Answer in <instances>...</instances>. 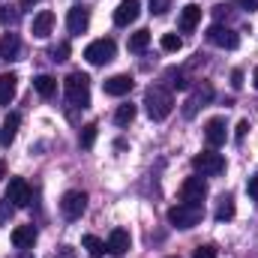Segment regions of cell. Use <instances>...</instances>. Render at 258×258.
I'll return each instance as SVG.
<instances>
[{
    "instance_id": "37",
    "label": "cell",
    "mask_w": 258,
    "mask_h": 258,
    "mask_svg": "<svg viewBox=\"0 0 258 258\" xmlns=\"http://www.w3.org/2000/svg\"><path fill=\"white\" fill-rule=\"evenodd\" d=\"M249 195H252V198L258 201V174L252 177V180H249Z\"/></svg>"
},
{
    "instance_id": "21",
    "label": "cell",
    "mask_w": 258,
    "mask_h": 258,
    "mask_svg": "<svg viewBox=\"0 0 258 258\" xmlns=\"http://www.w3.org/2000/svg\"><path fill=\"white\" fill-rule=\"evenodd\" d=\"M33 90H36L42 99H51V96L57 93V81H54L51 75H36V78H33Z\"/></svg>"
},
{
    "instance_id": "20",
    "label": "cell",
    "mask_w": 258,
    "mask_h": 258,
    "mask_svg": "<svg viewBox=\"0 0 258 258\" xmlns=\"http://www.w3.org/2000/svg\"><path fill=\"white\" fill-rule=\"evenodd\" d=\"M51 30H54V15L45 9V12H39V15L33 18V36H36V39H45Z\"/></svg>"
},
{
    "instance_id": "30",
    "label": "cell",
    "mask_w": 258,
    "mask_h": 258,
    "mask_svg": "<svg viewBox=\"0 0 258 258\" xmlns=\"http://www.w3.org/2000/svg\"><path fill=\"white\" fill-rule=\"evenodd\" d=\"M66 57H69V42H60L57 48H51V60L60 63V60H66Z\"/></svg>"
},
{
    "instance_id": "2",
    "label": "cell",
    "mask_w": 258,
    "mask_h": 258,
    "mask_svg": "<svg viewBox=\"0 0 258 258\" xmlns=\"http://www.w3.org/2000/svg\"><path fill=\"white\" fill-rule=\"evenodd\" d=\"M144 108H147V117L150 120H165L174 108V99L165 87H147L144 93Z\"/></svg>"
},
{
    "instance_id": "34",
    "label": "cell",
    "mask_w": 258,
    "mask_h": 258,
    "mask_svg": "<svg viewBox=\"0 0 258 258\" xmlns=\"http://www.w3.org/2000/svg\"><path fill=\"white\" fill-rule=\"evenodd\" d=\"M246 132H249V120H240V123H237V132H234V135H237V141H243V135H246Z\"/></svg>"
},
{
    "instance_id": "29",
    "label": "cell",
    "mask_w": 258,
    "mask_h": 258,
    "mask_svg": "<svg viewBox=\"0 0 258 258\" xmlns=\"http://www.w3.org/2000/svg\"><path fill=\"white\" fill-rule=\"evenodd\" d=\"M18 21V12L12 6H0V24H15Z\"/></svg>"
},
{
    "instance_id": "3",
    "label": "cell",
    "mask_w": 258,
    "mask_h": 258,
    "mask_svg": "<svg viewBox=\"0 0 258 258\" xmlns=\"http://www.w3.org/2000/svg\"><path fill=\"white\" fill-rule=\"evenodd\" d=\"M168 222L174 225V228H195L198 222H201V204H174L171 210H168Z\"/></svg>"
},
{
    "instance_id": "16",
    "label": "cell",
    "mask_w": 258,
    "mask_h": 258,
    "mask_svg": "<svg viewBox=\"0 0 258 258\" xmlns=\"http://www.w3.org/2000/svg\"><path fill=\"white\" fill-rule=\"evenodd\" d=\"M204 138H207V144H210V147L225 144V120H222V117L207 120V126H204Z\"/></svg>"
},
{
    "instance_id": "1",
    "label": "cell",
    "mask_w": 258,
    "mask_h": 258,
    "mask_svg": "<svg viewBox=\"0 0 258 258\" xmlns=\"http://www.w3.org/2000/svg\"><path fill=\"white\" fill-rule=\"evenodd\" d=\"M63 96L72 108H87L90 105V78L84 72H69L63 78Z\"/></svg>"
},
{
    "instance_id": "7",
    "label": "cell",
    "mask_w": 258,
    "mask_h": 258,
    "mask_svg": "<svg viewBox=\"0 0 258 258\" xmlns=\"http://www.w3.org/2000/svg\"><path fill=\"white\" fill-rule=\"evenodd\" d=\"M84 210H87V195L84 192L72 189V192H66L63 198H60V213H63L66 219H78Z\"/></svg>"
},
{
    "instance_id": "15",
    "label": "cell",
    "mask_w": 258,
    "mask_h": 258,
    "mask_svg": "<svg viewBox=\"0 0 258 258\" xmlns=\"http://www.w3.org/2000/svg\"><path fill=\"white\" fill-rule=\"evenodd\" d=\"M36 243V228L33 225H18L12 228V246L15 249H30Z\"/></svg>"
},
{
    "instance_id": "8",
    "label": "cell",
    "mask_w": 258,
    "mask_h": 258,
    "mask_svg": "<svg viewBox=\"0 0 258 258\" xmlns=\"http://www.w3.org/2000/svg\"><path fill=\"white\" fill-rule=\"evenodd\" d=\"M180 198L186 204H201L207 198V180L204 177H186L183 186H180Z\"/></svg>"
},
{
    "instance_id": "18",
    "label": "cell",
    "mask_w": 258,
    "mask_h": 258,
    "mask_svg": "<svg viewBox=\"0 0 258 258\" xmlns=\"http://www.w3.org/2000/svg\"><path fill=\"white\" fill-rule=\"evenodd\" d=\"M198 21H201V6H198V3H186V6L180 9V21H177V24H180V30H183V33H189V30H195V24H198Z\"/></svg>"
},
{
    "instance_id": "13",
    "label": "cell",
    "mask_w": 258,
    "mask_h": 258,
    "mask_svg": "<svg viewBox=\"0 0 258 258\" xmlns=\"http://www.w3.org/2000/svg\"><path fill=\"white\" fill-rule=\"evenodd\" d=\"M129 246H132V237H129L126 228H114V231L108 234V243H105V249H108V252L123 255V252H129Z\"/></svg>"
},
{
    "instance_id": "41",
    "label": "cell",
    "mask_w": 258,
    "mask_h": 258,
    "mask_svg": "<svg viewBox=\"0 0 258 258\" xmlns=\"http://www.w3.org/2000/svg\"><path fill=\"white\" fill-rule=\"evenodd\" d=\"M21 258H33V252H21Z\"/></svg>"
},
{
    "instance_id": "33",
    "label": "cell",
    "mask_w": 258,
    "mask_h": 258,
    "mask_svg": "<svg viewBox=\"0 0 258 258\" xmlns=\"http://www.w3.org/2000/svg\"><path fill=\"white\" fill-rule=\"evenodd\" d=\"M168 78H174V81H171V87H177V90H183V87H186V81H183V75H180V72H168Z\"/></svg>"
},
{
    "instance_id": "12",
    "label": "cell",
    "mask_w": 258,
    "mask_h": 258,
    "mask_svg": "<svg viewBox=\"0 0 258 258\" xmlns=\"http://www.w3.org/2000/svg\"><path fill=\"white\" fill-rule=\"evenodd\" d=\"M87 24H90V9H84V6H72L69 15H66V27H69V33H84Z\"/></svg>"
},
{
    "instance_id": "32",
    "label": "cell",
    "mask_w": 258,
    "mask_h": 258,
    "mask_svg": "<svg viewBox=\"0 0 258 258\" xmlns=\"http://www.w3.org/2000/svg\"><path fill=\"white\" fill-rule=\"evenodd\" d=\"M192 258H216V246H213V243H204V246L195 249Z\"/></svg>"
},
{
    "instance_id": "5",
    "label": "cell",
    "mask_w": 258,
    "mask_h": 258,
    "mask_svg": "<svg viewBox=\"0 0 258 258\" xmlns=\"http://www.w3.org/2000/svg\"><path fill=\"white\" fill-rule=\"evenodd\" d=\"M195 171L201 174V177H216V174H222L225 171V159L219 156V153H213V150H204V153H198L192 159Z\"/></svg>"
},
{
    "instance_id": "17",
    "label": "cell",
    "mask_w": 258,
    "mask_h": 258,
    "mask_svg": "<svg viewBox=\"0 0 258 258\" xmlns=\"http://www.w3.org/2000/svg\"><path fill=\"white\" fill-rule=\"evenodd\" d=\"M18 54H21L18 33H3V39H0V57L3 60H18Z\"/></svg>"
},
{
    "instance_id": "40",
    "label": "cell",
    "mask_w": 258,
    "mask_h": 258,
    "mask_svg": "<svg viewBox=\"0 0 258 258\" xmlns=\"http://www.w3.org/2000/svg\"><path fill=\"white\" fill-rule=\"evenodd\" d=\"M33 3H39V0H21V6H33Z\"/></svg>"
},
{
    "instance_id": "22",
    "label": "cell",
    "mask_w": 258,
    "mask_h": 258,
    "mask_svg": "<svg viewBox=\"0 0 258 258\" xmlns=\"http://www.w3.org/2000/svg\"><path fill=\"white\" fill-rule=\"evenodd\" d=\"M15 84H18V78H15L12 72L0 75V105H9V102H12V96H15Z\"/></svg>"
},
{
    "instance_id": "19",
    "label": "cell",
    "mask_w": 258,
    "mask_h": 258,
    "mask_svg": "<svg viewBox=\"0 0 258 258\" xmlns=\"http://www.w3.org/2000/svg\"><path fill=\"white\" fill-rule=\"evenodd\" d=\"M18 126H21V117H18V114H6V120H3V126H0V144H3V147H9V144L15 141Z\"/></svg>"
},
{
    "instance_id": "25",
    "label": "cell",
    "mask_w": 258,
    "mask_h": 258,
    "mask_svg": "<svg viewBox=\"0 0 258 258\" xmlns=\"http://www.w3.org/2000/svg\"><path fill=\"white\" fill-rule=\"evenodd\" d=\"M147 45H150V33H147V30H135V33L129 36V51L138 54V51H144Z\"/></svg>"
},
{
    "instance_id": "4",
    "label": "cell",
    "mask_w": 258,
    "mask_h": 258,
    "mask_svg": "<svg viewBox=\"0 0 258 258\" xmlns=\"http://www.w3.org/2000/svg\"><path fill=\"white\" fill-rule=\"evenodd\" d=\"M114 54H117V45H114V39H96V42H90L87 48H84V60L90 66H105L114 60Z\"/></svg>"
},
{
    "instance_id": "26",
    "label": "cell",
    "mask_w": 258,
    "mask_h": 258,
    "mask_svg": "<svg viewBox=\"0 0 258 258\" xmlns=\"http://www.w3.org/2000/svg\"><path fill=\"white\" fill-rule=\"evenodd\" d=\"M132 120H135V105H132V102L120 105V108L114 111V123H117V126H129Z\"/></svg>"
},
{
    "instance_id": "9",
    "label": "cell",
    "mask_w": 258,
    "mask_h": 258,
    "mask_svg": "<svg viewBox=\"0 0 258 258\" xmlns=\"http://www.w3.org/2000/svg\"><path fill=\"white\" fill-rule=\"evenodd\" d=\"M6 201H9L12 207H27V204H30V186H27V180L12 177L9 186H6Z\"/></svg>"
},
{
    "instance_id": "24",
    "label": "cell",
    "mask_w": 258,
    "mask_h": 258,
    "mask_svg": "<svg viewBox=\"0 0 258 258\" xmlns=\"http://www.w3.org/2000/svg\"><path fill=\"white\" fill-rule=\"evenodd\" d=\"M81 243H84V249H87V255L90 258H102V252H105V243H102L96 234H87Z\"/></svg>"
},
{
    "instance_id": "23",
    "label": "cell",
    "mask_w": 258,
    "mask_h": 258,
    "mask_svg": "<svg viewBox=\"0 0 258 258\" xmlns=\"http://www.w3.org/2000/svg\"><path fill=\"white\" fill-rule=\"evenodd\" d=\"M213 216H216V222L231 219V216H234V198H231V195H222L219 204H216V213H213Z\"/></svg>"
},
{
    "instance_id": "36",
    "label": "cell",
    "mask_w": 258,
    "mask_h": 258,
    "mask_svg": "<svg viewBox=\"0 0 258 258\" xmlns=\"http://www.w3.org/2000/svg\"><path fill=\"white\" fill-rule=\"evenodd\" d=\"M231 84H234V87H243V72H240V69H234V75H231Z\"/></svg>"
},
{
    "instance_id": "35",
    "label": "cell",
    "mask_w": 258,
    "mask_h": 258,
    "mask_svg": "<svg viewBox=\"0 0 258 258\" xmlns=\"http://www.w3.org/2000/svg\"><path fill=\"white\" fill-rule=\"evenodd\" d=\"M234 3H237L240 9H249V12H252V9H258V0H234Z\"/></svg>"
},
{
    "instance_id": "6",
    "label": "cell",
    "mask_w": 258,
    "mask_h": 258,
    "mask_svg": "<svg viewBox=\"0 0 258 258\" xmlns=\"http://www.w3.org/2000/svg\"><path fill=\"white\" fill-rule=\"evenodd\" d=\"M207 39H210L213 45H219V48H228V51H234V48L240 45L237 30H231V27H225V24H213V27L207 30Z\"/></svg>"
},
{
    "instance_id": "11",
    "label": "cell",
    "mask_w": 258,
    "mask_h": 258,
    "mask_svg": "<svg viewBox=\"0 0 258 258\" xmlns=\"http://www.w3.org/2000/svg\"><path fill=\"white\" fill-rule=\"evenodd\" d=\"M210 99H213V87H210V84H198V87H195V93L186 99V108H183V114H186V117H195L198 105H207Z\"/></svg>"
},
{
    "instance_id": "28",
    "label": "cell",
    "mask_w": 258,
    "mask_h": 258,
    "mask_svg": "<svg viewBox=\"0 0 258 258\" xmlns=\"http://www.w3.org/2000/svg\"><path fill=\"white\" fill-rule=\"evenodd\" d=\"M81 147H93V141H96V123H87V126L81 129Z\"/></svg>"
},
{
    "instance_id": "31",
    "label": "cell",
    "mask_w": 258,
    "mask_h": 258,
    "mask_svg": "<svg viewBox=\"0 0 258 258\" xmlns=\"http://www.w3.org/2000/svg\"><path fill=\"white\" fill-rule=\"evenodd\" d=\"M168 6H171V0H150V12L153 15H165Z\"/></svg>"
},
{
    "instance_id": "39",
    "label": "cell",
    "mask_w": 258,
    "mask_h": 258,
    "mask_svg": "<svg viewBox=\"0 0 258 258\" xmlns=\"http://www.w3.org/2000/svg\"><path fill=\"white\" fill-rule=\"evenodd\" d=\"M3 177H6V165L0 162V180H3Z\"/></svg>"
},
{
    "instance_id": "38",
    "label": "cell",
    "mask_w": 258,
    "mask_h": 258,
    "mask_svg": "<svg viewBox=\"0 0 258 258\" xmlns=\"http://www.w3.org/2000/svg\"><path fill=\"white\" fill-rule=\"evenodd\" d=\"M252 87H255V90H258V66H255V69H252Z\"/></svg>"
},
{
    "instance_id": "10",
    "label": "cell",
    "mask_w": 258,
    "mask_h": 258,
    "mask_svg": "<svg viewBox=\"0 0 258 258\" xmlns=\"http://www.w3.org/2000/svg\"><path fill=\"white\" fill-rule=\"evenodd\" d=\"M138 9H141L138 0H120L117 9H114V24H117V27H129V24L138 18Z\"/></svg>"
},
{
    "instance_id": "14",
    "label": "cell",
    "mask_w": 258,
    "mask_h": 258,
    "mask_svg": "<svg viewBox=\"0 0 258 258\" xmlns=\"http://www.w3.org/2000/svg\"><path fill=\"white\" fill-rule=\"evenodd\" d=\"M132 75H126V72H120V75H111L108 81H105V93L108 96H126L129 90H132Z\"/></svg>"
},
{
    "instance_id": "27",
    "label": "cell",
    "mask_w": 258,
    "mask_h": 258,
    "mask_svg": "<svg viewBox=\"0 0 258 258\" xmlns=\"http://www.w3.org/2000/svg\"><path fill=\"white\" fill-rule=\"evenodd\" d=\"M162 48H165V51H180V48H183V39H180L177 33H165V36H162Z\"/></svg>"
}]
</instances>
